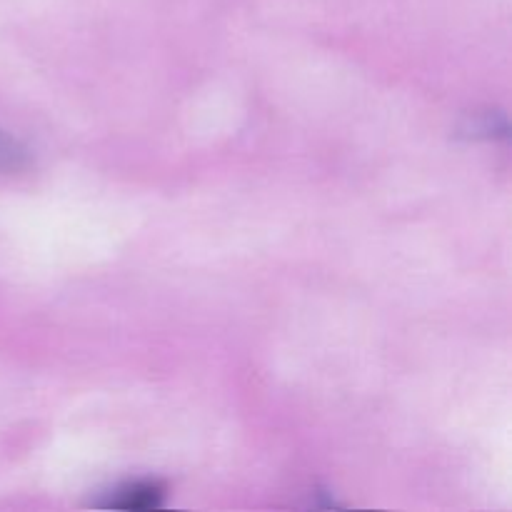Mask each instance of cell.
Returning a JSON list of instances; mask_svg holds the SVG:
<instances>
[{"label":"cell","instance_id":"6da1fadb","mask_svg":"<svg viewBox=\"0 0 512 512\" xmlns=\"http://www.w3.org/2000/svg\"><path fill=\"white\" fill-rule=\"evenodd\" d=\"M165 495H168L165 483L145 478L120 485V488H115L100 505L115 510H155L165 503Z\"/></svg>","mask_w":512,"mask_h":512},{"label":"cell","instance_id":"3957f363","mask_svg":"<svg viewBox=\"0 0 512 512\" xmlns=\"http://www.w3.org/2000/svg\"><path fill=\"white\" fill-rule=\"evenodd\" d=\"M28 165H30L28 148H25L20 140H15L13 135L0 130V175L23 173Z\"/></svg>","mask_w":512,"mask_h":512},{"label":"cell","instance_id":"7a4b0ae2","mask_svg":"<svg viewBox=\"0 0 512 512\" xmlns=\"http://www.w3.org/2000/svg\"><path fill=\"white\" fill-rule=\"evenodd\" d=\"M460 135L468 140H505L510 135V125L505 113L483 110L465 118V123L460 125Z\"/></svg>","mask_w":512,"mask_h":512}]
</instances>
